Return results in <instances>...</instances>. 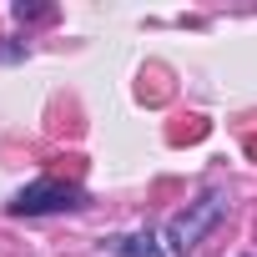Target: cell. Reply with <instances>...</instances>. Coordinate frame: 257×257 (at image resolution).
Returning <instances> with one entry per match:
<instances>
[{"instance_id": "6da1fadb", "label": "cell", "mask_w": 257, "mask_h": 257, "mask_svg": "<svg viewBox=\"0 0 257 257\" xmlns=\"http://www.w3.org/2000/svg\"><path fill=\"white\" fill-rule=\"evenodd\" d=\"M222 217H227V192H217V187H212V192H202L197 202H187V207L167 222V242H172V252H182V257H187V252H197V247L217 232V222H222Z\"/></svg>"}, {"instance_id": "7a4b0ae2", "label": "cell", "mask_w": 257, "mask_h": 257, "mask_svg": "<svg viewBox=\"0 0 257 257\" xmlns=\"http://www.w3.org/2000/svg\"><path fill=\"white\" fill-rule=\"evenodd\" d=\"M6 207H11V217H61V212H81L86 207V187L61 182V177H41V182L21 187Z\"/></svg>"}, {"instance_id": "3957f363", "label": "cell", "mask_w": 257, "mask_h": 257, "mask_svg": "<svg viewBox=\"0 0 257 257\" xmlns=\"http://www.w3.org/2000/svg\"><path fill=\"white\" fill-rule=\"evenodd\" d=\"M111 257H167V252L152 232H126V237L111 242Z\"/></svg>"}]
</instances>
